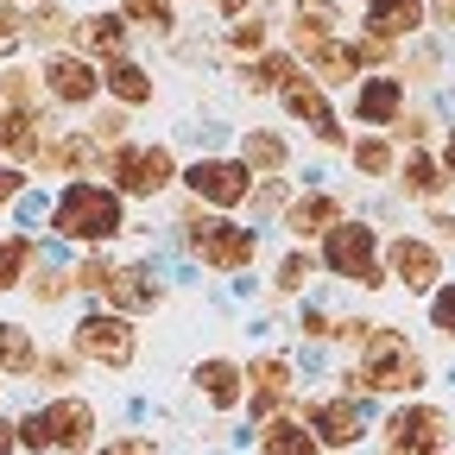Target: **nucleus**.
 Instances as JSON below:
<instances>
[{
	"label": "nucleus",
	"mask_w": 455,
	"mask_h": 455,
	"mask_svg": "<svg viewBox=\"0 0 455 455\" xmlns=\"http://www.w3.org/2000/svg\"><path fill=\"white\" fill-rule=\"evenodd\" d=\"M26 266H32V241L7 235V241H0V291H13V284L26 278Z\"/></svg>",
	"instance_id": "473e14b6"
},
{
	"label": "nucleus",
	"mask_w": 455,
	"mask_h": 455,
	"mask_svg": "<svg viewBox=\"0 0 455 455\" xmlns=\"http://www.w3.org/2000/svg\"><path fill=\"white\" fill-rule=\"evenodd\" d=\"M13 449H20V424L0 418V455H13Z\"/></svg>",
	"instance_id": "8fccbe9b"
},
{
	"label": "nucleus",
	"mask_w": 455,
	"mask_h": 455,
	"mask_svg": "<svg viewBox=\"0 0 455 455\" xmlns=\"http://www.w3.org/2000/svg\"><path fill=\"white\" fill-rule=\"evenodd\" d=\"M184 184H190V196H196V203L241 209V203L253 196V171H247L241 158H196V164L184 171Z\"/></svg>",
	"instance_id": "1a4fd4ad"
},
{
	"label": "nucleus",
	"mask_w": 455,
	"mask_h": 455,
	"mask_svg": "<svg viewBox=\"0 0 455 455\" xmlns=\"http://www.w3.org/2000/svg\"><path fill=\"white\" fill-rule=\"evenodd\" d=\"M70 284H76V278H57V272H44V278L32 284V298H38V304H57V298L70 291Z\"/></svg>",
	"instance_id": "79ce46f5"
},
{
	"label": "nucleus",
	"mask_w": 455,
	"mask_h": 455,
	"mask_svg": "<svg viewBox=\"0 0 455 455\" xmlns=\"http://www.w3.org/2000/svg\"><path fill=\"white\" fill-rule=\"evenodd\" d=\"M51 228L64 241H114L127 228V215H121V190H108V184H89V178H76V184H64V196H57V209H51Z\"/></svg>",
	"instance_id": "f03ea898"
},
{
	"label": "nucleus",
	"mask_w": 455,
	"mask_h": 455,
	"mask_svg": "<svg viewBox=\"0 0 455 455\" xmlns=\"http://www.w3.org/2000/svg\"><path fill=\"white\" fill-rule=\"evenodd\" d=\"M386 278L405 284V291H436V278H443L436 241H424V235H392V241H386Z\"/></svg>",
	"instance_id": "9b49d317"
},
{
	"label": "nucleus",
	"mask_w": 455,
	"mask_h": 455,
	"mask_svg": "<svg viewBox=\"0 0 455 455\" xmlns=\"http://www.w3.org/2000/svg\"><path fill=\"white\" fill-rule=\"evenodd\" d=\"M89 430H95L89 398H57V405L20 418V449H38V455L64 449V455H76V449H89Z\"/></svg>",
	"instance_id": "20e7f679"
},
{
	"label": "nucleus",
	"mask_w": 455,
	"mask_h": 455,
	"mask_svg": "<svg viewBox=\"0 0 455 455\" xmlns=\"http://www.w3.org/2000/svg\"><path fill=\"white\" fill-rule=\"evenodd\" d=\"M38 355H32V335L26 323H0V373H32Z\"/></svg>",
	"instance_id": "c85d7f7f"
},
{
	"label": "nucleus",
	"mask_w": 455,
	"mask_h": 455,
	"mask_svg": "<svg viewBox=\"0 0 455 455\" xmlns=\"http://www.w3.org/2000/svg\"><path fill=\"white\" fill-rule=\"evenodd\" d=\"M323 272L361 284V291H379V284H386V241H379V228L335 221L329 235H323Z\"/></svg>",
	"instance_id": "7ed1b4c3"
},
{
	"label": "nucleus",
	"mask_w": 455,
	"mask_h": 455,
	"mask_svg": "<svg viewBox=\"0 0 455 455\" xmlns=\"http://www.w3.org/2000/svg\"><path fill=\"white\" fill-rule=\"evenodd\" d=\"M392 184L405 190L411 203H436V196H443V190H449L455 178L443 171V158H436V152H418V146H411L405 158H398V171H392Z\"/></svg>",
	"instance_id": "a211bd4d"
},
{
	"label": "nucleus",
	"mask_w": 455,
	"mask_h": 455,
	"mask_svg": "<svg viewBox=\"0 0 455 455\" xmlns=\"http://www.w3.org/2000/svg\"><path fill=\"white\" fill-rule=\"evenodd\" d=\"M386 455H443L449 449V411H436V405H398L386 424Z\"/></svg>",
	"instance_id": "423d86ee"
},
{
	"label": "nucleus",
	"mask_w": 455,
	"mask_h": 455,
	"mask_svg": "<svg viewBox=\"0 0 455 455\" xmlns=\"http://www.w3.org/2000/svg\"><path fill=\"white\" fill-rule=\"evenodd\" d=\"M121 13H127L140 32H158V38L178 32V7H171V0H121Z\"/></svg>",
	"instance_id": "c756f323"
},
{
	"label": "nucleus",
	"mask_w": 455,
	"mask_h": 455,
	"mask_svg": "<svg viewBox=\"0 0 455 455\" xmlns=\"http://www.w3.org/2000/svg\"><path fill=\"white\" fill-rule=\"evenodd\" d=\"M335 221H348V215H341V196H335V190H304L291 209H284V228H291V241H323Z\"/></svg>",
	"instance_id": "f3484780"
},
{
	"label": "nucleus",
	"mask_w": 455,
	"mask_h": 455,
	"mask_svg": "<svg viewBox=\"0 0 455 455\" xmlns=\"http://www.w3.org/2000/svg\"><path fill=\"white\" fill-rule=\"evenodd\" d=\"M278 101H284V114H291V121H304L323 146H348V133H341V121H335V108H329V89L304 70V76H291L278 89Z\"/></svg>",
	"instance_id": "9d476101"
},
{
	"label": "nucleus",
	"mask_w": 455,
	"mask_h": 455,
	"mask_svg": "<svg viewBox=\"0 0 455 455\" xmlns=\"http://www.w3.org/2000/svg\"><path fill=\"white\" fill-rule=\"evenodd\" d=\"M335 26H341V13L329 7V0H298V13H291V44L304 51V44H316V38H335Z\"/></svg>",
	"instance_id": "393cba45"
},
{
	"label": "nucleus",
	"mask_w": 455,
	"mask_h": 455,
	"mask_svg": "<svg viewBox=\"0 0 455 455\" xmlns=\"http://www.w3.org/2000/svg\"><path fill=\"white\" fill-rule=\"evenodd\" d=\"M266 38H272V26H266V13H241L235 26H228V44H235V51H266Z\"/></svg>",
	"instance_id": "f704fd0d"
},
{
	"label": "nucleus",
	"mask_w": 455,
	"mask_h": 455,
	"mask_svg": "<svg viewBox=\"0 0 455 455\" xmlns=\"http://www.w3.org/2000/svg\"><path fill=\"white\" fill-rule=\"evenodd\" d=\"M298 76V57H284V51H272V57H259V64L247 70V89H284Z\"/></svg>",
	"instance_id": "2f4dec72"
},
{
	"label": "nucleus",
	"mask_w": 455,
	"mask_h": 455,
	"mask_svg": "<svg viewBox=\"0 0 455 455\" xmlns=\"http://www.w3.org/2000/svg\"><path fill=\"white\" fill-rule=\"evenodd\" d=\"M20 32H26V20L13 7H0V38H20Z\"/></svg>",
	"instance_id": "49530a36"
},
{
	"label": "nucleus",
	"mask_w": 455,
	"mask_h": 455,
	"mask_svg": "<svg viewBox=\"0 0 455 455\" xmlns=\"http://www.w3.org/2000/svg\"><path fill=\"white\" fill-rule=\"evenodd\" d=\"M196 392L209 398L215 411H241V405H247V367H235L228 355H209V361L196 367Z\"/></svg>",
	"instance_id": "6ab92c4d"
},
{
	"label": "nucleus",
	"mask_w": 455,
	"mask_h": 455,
	"mask_svg": "<svg viewBox=\"0 0 455 455\" xmlns=\"http://www.w3.org/2000/svg\"><path fill=\"white\" fill-rule=\"evenodd\" d=\"M95 455H158V449H152V436H114V443H101Z\"/></svg>",
	"instance_id": "58836bf2"
},
{
	"label": "nucleus",
	"mask_w": 455,
	"mask_h": 455,
	"mask_svg": "<svg viewBox=\"0 0 455 455\" xmlns=\"http://www.w3.org/2000/svg\"><path fill=\"white\" fill-rule=\"evenodd\" d=\"M76 355H89V361H101V367H133L140 335H133V323H127L121 310H95V316L76 323Z\"/></svg>",
	"instance_id": "6e6552de"
},
{
	"label": "nucleus",
	"mask_w": 455,
	"mask_h": 455,
	"mask_svg": "<svg viewBox=\"0 0 455 455\" xmlns=\"http://www.w3.org/2000/svg\"><path fill=\"white\" fill-rule=\"evenodd\" d=\"M76 38H83L89 51H101V57H121V51H127V13H89V20L76 26Z\"/></svg>",
	"instance_id": "a878e982"
},
{
	"label": "nucleus",
	"mask_w": 455,
	"mask_h": 455,
	"mask_svg": "<svg viewBox=\"0 0 455 455\" xmlns=\"http://www.w3.org/2000/svg\"><path fill=\"white\" fill-rule=\"evenodd\" d=\"M430 20H436V26H449V32H455V0H430Z\"/></svg>",
	"instance_id": "de8ad7c7"
},
{
	"label": "nucleus",
	"mask_w": 455,
	"mask_h": 455,
	"mask_svg": "<svg viewBox=\"0 0 455 455\" xmlns=\"http://www.w3.org/2000/svg\"><path fill=\"white\" fill-rule=\"evenodd\" d=\"M20 190H26V171L20 164H0V203H13Z\"/></svg>",
	"instance_id": "a18cd8bd"
},
{
	"label": "nucleus",
	"mask_w": 455,
	"mask_h": 455,
	"mask_svg": "<svg viewBox=\"0 0 455 455\" xmlns=\"http://www.w3.org/2000/svg\"><path fill=\"white\" fill-rule=\"evenodd\" d=\"M361 13H367V32L379 38H418L424 20H430V0H361Z\"/></svg>",
	"instance_id": "dca6fc26"
},
{
	"label": "nucleus",
	"mask_w": 455,
	"mask_h": 455,
	"mask_svg": "<svg viewBox=\"0 0 455 455\" xmlns=\"http://www.w3.org/2000/svg\"><path fill=\"white\" fill-rule=\"evenodd\" d=\"M108 95L114 101H127V108H140V101H152V76L140 70V64H127V57H114V64H108Z\"/></svg>",
	"instance_id": "cd10ccee"
},
{
	"label": "nucleus",
	"mask_w": 455,
	"mask_h": 455,
	"mask_svg": "<svg viewBox=\"0 0 455 455\" xmlns=\"http://www.w3.org/2000/svg\"><path fill=\"white\" fill-rule=\"evenodd\" d=\"M241 164L259 171V178H278V171L291 164V146H284V133H272V127H247L241 133Z\"/></svg>",
	"instance_id": "5701e85b"
},
{
	"label": "nucleus",
	"mask_w": 455,
	"mask_h": 455,
	"mask_svg": "<svg viewBox=\"0 0 455 455\" xmlns=\"http://www.w3.org/2000/svg\"><path fill=\"white\" fill-rule=\"evenodd\" d=\"M304 424L316 430V443H329V449H355L361 436H367V418H361V398H316V405H304Z\"/></svg>",
	"instance_id": "ddd939ff"
},
{
	"label": "nucleus",
	"mask_w": 455,
	"mask_h": 455,
	"mask_svg": "<svg viewBox=\"0 0 455 455\" xmlns=\"http://www.w3.org/2000/svg\"><path fill=\"white\" fill-rule=\"evenodd\" d=\"M0 95H7V108H38V101H44V76H32V70H0Z\"/></svg>",
	"instance_id": "7c9ffc66"
},
{
	"label": "nucleus",
	"mask_w": 455,
	"mask_h": 455,
	"mask_svg": "<svg viewBox=\"0 0 455 455\" xmlns=\"http://www.w3.org/2000/svg\"><path fill=\"white\" fill-rule=\"evenodd\" d=\"M89 133H95V146H121V133H127V114H101V121H95Z\"/></svg>",
	"instance_id": "ea45409f"
},
{
	"label": "nucleus",
	"mask_w": 455,
	"mask_h": 455,
	"mask_svg": "<svg viewBox=\"0 0 455 455\" xmlns=\"http://www.w3.org/2000/svg\"><path fill=\"white\" fill-rule=\"evenodd\" d=\"M108 272H114L108 259H83L76 266V284H83V291H108Z\"/></svg>",
	"instance_id": "4c0bfd02"
},
{
	"label": "nucleus",
	"mask_w": 455,
	"mask_h": 455,
	"mask_svg": "<svg viewBox=\"0 0 455 455\" xmlns=\"http://www.w3.org/2000/svg\"><path fill=\"white\" fill-rule=\"evenodd\" d=\"M215 13H235V20H241V13H247V0H215Z\"/></svg>",
	"instance_id": "603ef678"
},
{
	"label": "nucleus",
	"mask_w": 455,
	"mask_h": 455,
	"mask_svg": "<svg viewBox=\"0 0 455 455\" xmlns=\"http://www.w3.org/2000/svg\"><path fill=\"white\" fill-rule=\"evenodd\" d=\"M304 70L323 89H335V83H361V57H355V44H341V38H316V44H304Z\"/></svg>",
	"instance_id": "aec40b11"
},
{
	"label": "nucleus",
	"mask_w": 455,
	"mask_h": 455,
	"mask_svg": "<svg viewBox=\"0 0 455 455\" xmlns=\"http://www.w3.org/2000/svg\"><path fill=\"white\" fill-rule=\"evenodd\" d=\"M32 26H38V38H57V32H64V7H38Z\"/></svg>",
	"instance_id": "c03bdc74"
},
{
	"label": "nucleus",
	"mask_w": 455,
	"mask_h": 455,
	"mask_svg": "<svg viewBox=\"0 0 455 455\" xmlns=\"http://www.w3.org/2000/svg\"><path fill=\"white\" fill-rule=\"evenodd\" d=\"M430 228H436V247H443V241H455V215H443V209H436V215H430Z\"/></svg>",
	"instance_id": "09e8293b"
},
{
	"label": "nucleus",
	"mask_w": 455,
	"mask_h": 455,
	"mask_svg": "<svg viewBox=\"0 0 455 455\" xmlns=\"http://www.w3.org/2000/svg\"><path fill=\"white\" fill-rule=\"evenodd\" d=\"M51 140H44V127H38V108H7L0 101V152L7 158H38Z\"/></svg>",
	"instance_id": "412c9836"
},
{
	"label": "nucleus",
	"mask_w": 455,
	"mask_h": 455,
	"mask_svg": "<svg viewBox=\"0 0 455 455\" xmlns=\"http://www.w3.org/2000/svg\"><path fill=\"white\" fill-rule=\"evenodd\" d=\"M108 178H114L121 196H158L178 178V158H171V146H114Z\"/></svg>",
	"instance_id": "0eeeda50"
},
{
	"label": "nucleus",
	"mask_w": 455,
	"mask_h": 455,
	"mask_svg": "<svg viewBox=\"0 0 455 455\" xmlns=\"http://www.w3.org/2000/svg\"><path fill=\"white\" fill-rule=\"evenodd\" d=\"M355 121L373 127V133L405 121V76H398V70H373V76H361V83H355Z\"/></svg>",
	"instance_id": "f8f14e48"
},
{
	"label": "nucleus",
	"mask_w": 455,
	"mask_h": 455,
	"mask_svg": "<svg viewBox=\"0 0 455 455\" xmlns=\"http://www.w3.org/2000/svg\"><path fill=\"white\" fill-rule=\"evenodd\" d=\"M291 392L298 386H291V361H284V355H259L247 367V405H253V418H272Z\"/></svg>",
	"instance_id": "2eb2a0df"
},
{
	"label": "nucleus",
	"mask_w": 455,
	"mask_h": 455,
	"mask_svg": "<svg viewBox=\"0 0 455 455\" xmlns=\"http://www.w3.org/2000/svg\"><path fill=\"white\" fill-rule=\"evenodd\" d=\"M436 158H443V171H449V178H455V127L443 133V152H436Z\"/></svg>",
	"instance_id": "3c124183"
},
{
	"label": "nucleus",
	"mask_w": 455,
	"mask_h": 455,
	"mask_svg": "<svg viewBox=\"0 0 455 455\" xmlns=\"http://www.w3.org/2000/svg\"><path fill=\"white\" fill-rule=\"evenodd\" d=\"M348 158H355L361 178H392V171H398V152H392L386 133H361V140H348Z\"/></svg>",
	"instance_id": "bb28decb"
},
{
	"label": "nucleus",
	"mask_w": 455,
	"mask_h": 455,
	"mask_svg": "<svg viewBox=\"0 0 455 455\" xmlns=\"http://www.w3.org/2000/svg\"><path fill=\"white\" fill-rule=\"evenodd\" d=\"M392 133H398V140H405V146H418V140H430V114H405V121H398Z\"/></svg>",
	"instance_id": "37998d69"
},
{
	"label": "nucleus",
	"mask_w": 455,
	"mask_h": 455,
	"mask_svg": "<svg viewBox=\"0 0 455 455\" xmlns=\"http://www.w3.org/2000/svg\"><path fill=\"white\" fill-rule=\"evenodd\" d=\"M310 278H316V259H310V253H284V259H278V272H272V284H278L284 298H298Z\"/></svg>",
	"instance_id": "72a5a7b5"
},
{
	"label": "nucleus",
	"mask_w": 455,
	"mask_h": 455,
	"mask_svg": "<svg viewBox=\"0 0 455 455\" xmlns=\"http://www.w3.org/2000/svg\"><path fill=\"white\" fill-rule=\"evenodd\" d=\"M95 89H101L95 64H83V57H70V51L44 57V95H51V101H64V108H89V101H95Z\"/></svg>",
	"instance_id": "4468645a"
},
{
	"label": "nucleus",
	"mask_w": 455,
	"mask_h": 455,
	"mask_svg": "<svg viewBox=\"0 0 455 455\" xmlns=\"http://www.w3.org/2000/svg\"><path fill=\"white\" fill-rule=\"evenodd\" d=\"M101 298L121 310V316H133V310H152L164 291L152 284V272H146V266H121V272H108V291H101Z\"/></svg>",
	"instance_id": "4be33fe9"
},
{
	"label": "nucleus",
	"mask_w": 455,
	"mask_h": 455,
	"mask_svg": "<svg viewBox=\"0 0 455 455\" xmlns=\"http://www.w3.org/2000/svg\"><path fill=\"white\" fill-rule=\"evenodd\" d=\"M298 329H304V335H310V341H329V335H335V329H341V323H335V316H329V310H316V304H310V310H304V316H298Z\"/></svg>",
	"instance_id": "e433bc0d"
},
{
	"label": "nucleus",
	"mask_w": 455,
	"mask_h": 455,
	"mask_svg": "<svg viewBox=\"0 0 455 455\" xmlns=\"http://www.w3.org/2000/svg\"><path fill=\"white\" fill-rule=\"evenodd\" d=\"M184 247L209 272H247L259 259V228H241V221H190Z\"/></svg>",
	"instance_id": "39448f33"
},
{
	"label": "nucleus",
	"mask_w": 455,
	"mask_h": 455,
	"mask_svg": "<svg viewBox=\"0 0 455 455\" xmlns=\"http://www.w3.org/2000/svg\"><path fill=\"white\" fill-rule=\"evenodd\" d=\"M259 455H316V430L310 424H291V418H266Z\"/></svg>",
	"instance_id": "b1692460"
},
{
	"label": "nucleus",
	"mask_w": 455,
	"mask_h": 455,
	"mask_svg": "<svg viewBox=\"0 0 455 455\" xmlns=\"http://www.w3.org/2000/svg\"><path fill=\"white\" fill-rule=\"evenodd\" d=\"M430 329L455 341V278H443L436 291H430Z\"/></svg>",
	"instance_id": "c9c22d12"
},
{
	"label": "nucleus",
	"mask_w": 455,
	"mask_h": 455,
	"mask_svg": "<svg viewBox=\"0 0 455 455\" xmlns=\"http://www.w3.org/2000/svg\"><path fill=\"white\" fill-rule=\"evenodd\" d=\"M341 386H348V398H367V392H418L424 386V361H418V348L398 329L373 323V335L361 341V361L341 373Z\"/></svg>",
	"instance_id": "f257e3e1"
},
{
	"label": "nucleus",
	"mask_w": 455,
	"mask_h": 455,
	"mask_svg": "<svg viewBox=\"0 0 455 455\" xmlns=\"http://www.w3.org/2000/svg\"><path fill=\"white\" fill-rule=\"evenodd\" d=\"M32 373H38L44 386H64V379H70V355H44V361H38Z\"/></svg>",
	"instance_id": "a19ab883"
}]
</instances>
